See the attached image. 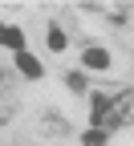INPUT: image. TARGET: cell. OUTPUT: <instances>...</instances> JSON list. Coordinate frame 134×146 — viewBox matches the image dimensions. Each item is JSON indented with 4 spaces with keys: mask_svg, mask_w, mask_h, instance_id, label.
<instances>
[{
    "mask_svg": "<svg viewBox=\"0 0 134 146\" xmlns=\"http://www.w3.org/2000/svg\"><path fill=\"white\" fill-rule=\"evenodd\" d=\"M130 110H134V94H130V85H118V89H114V98H110V106L102 110L98 126H102V130H118V126L130 122Z\"/></svg>",
    "mask_w": 134,
    "mask_h": 146,
    "instance_id": "6da1fadb",
    "label": "cell"
},
{
    "mask_svg": "<svg viewBox=\"0 0 134 146\" xmlns=\"http://www.w3.org/2000/svg\"><path fill=\"white\" fill-rule=\"evenodd\" d=\"M114 89L118 85H106V89H93V98H89V122L98 126V118H102V110L110 106V98H114Z\"/></svg>",
    "mask_w": 134,
    "mask_h": 146,
    "instance_id": "7a4b0ae2",
    "label": "cell"
},
{
    "mask_svg": "<svg viewBox=\"0 0 134 146\" xmlns=\"http://www.w3.org/2000/svg\"><path fill=\"white\" fill-rule=\"evenodd\" d=\"M4 77H8V73H4V69H0V85H4Z\"/></svg>",
    "mask_w": 134,
    "mask_h": 146,
    "instance_id": "7c38bea8",
    "label": "cell"
},
{
    "mask_svg": "<svg viewBox=\"0 0 134 146\" xmlns=\"http://www.w3.org/2000/svg\"><path fill=\"white\" fill-rule=\"evenodd\" d=\"M4 36H8V25H0V45H4Z\"/></svg>",
    "mask_w": 134,
    "mask_h": 146,
    "instance_id": "8fae6325",
    "label": "cell"
},
{
    "mask_svg": "<svg viewBox=\"0 0 134 146\" xmlns=\"http://www.w3.org/2000/svg\"><path fill=\"white\" fill-rule=\"evenodd\" d=\"M8 118H12V106H8V102H4V106H0V126H4V122H8Z\"/></svg>",
    "mask_w": 134,
    "mask_h": 146,
    "instance_id": "30bf717a",
    "label": "cell"
},
{
    "mask_svg": "<svg viewBox=\"0 0 134 146\" xmlns=\"http://www.w3.org/2000/svg\"><path fill=\"white\" fill-rule=\"evenodd\" d=\"M4 49H12V53H21V49H25V29H21V25H8V36H4Z\"/></svg>",
    "mask_w": 134,
    "mask_h": 146,
    "instance_id": "52a82bcc",
    "label": "cell"
},
{
    "mask_svg": "<svg viewBox=\"0 0 134 146\" xmlns=\"http://www.w3.org/2000/svg\"><path fill=\"white\" fill-rule=\"evenodd\" d=\"M41 130H45V134H61V138H65V134H69V122H65L61 114H45V126H41Z\"/></svg>",
    "mask_w": 134,
    "mask_h": 146,
    "instance_id": "8992f818",
    "label": "cell"
},
{
    "mask_svg": "<svg viewBox=\"0 0 134 146\" xmlns=\"http://www.w3.org/2000/svg\"><path fill=\"white\" fill-rule=\"evenodd\" d=\"M81 65H85V69H110V53H106L102 45H85Z\"/></svg>",
    "mask_w": 134,
    "mask_h": 146,
    "instance_id": "3957f363",
    "label": "cell"
},
{
    "mask_svg": "<svg viewBox=\"0 0 134 146\" xmlns=\"http://www.w3.org/2000/svg\"><path fill=\"white\" fill-rule=\"evenodd\" d=\"M106 138H110V130H102V126H89V130L81 134V146H106Z\"/></svg>",
    "mask_w": 134,
    "mask_h": 146,
    "instance_id": "ba28073f",
    "label": "cell"
},
{
    "mask_svg": "<svg viewBox=\"0 0 134 146\" xmlns=\"http://www.w3.org/2000/svg\"><path fill=\"white\" fill-rule=\"evenodd\" d=\"M65 85L73 89V94H85V89H89V81H85V73H69V77H65Z\"/></svg>",
    "mask_w": 134,
    "mask_h": 146,
    "instance_id": "9c48e42d",
    "label": "cell"
},
{
    "mask_svg": "<svg viewBox=\"0 0 134 146\" xmlns=\"http://www.w3.org/2000/svg\"><path fill=\"white\" fill-rule=\"evenodd\" d=\"M16 69H21L25 77H41V73H45V69H41V61H37L29 49H21V53H16Z\"/></svg>",
    "mask_w": 134,
    "mask_h": 146,
    "instance_id": "277c9868",
    "label": "cell"
},
{
    "mask_svg": "<svg viewBox=\"0 0 134 146\" xmlns=\"http://www.w3.org/2000/svg\"><path fill=\"white\" fill-rule=\"evenodd\" d=\"M45 41H49V49H53V53H65V45H69V36L61 33V25H49V33H45Z\"/></svg>",
    "mask_w": 134,
    "mask_h": 146,
    "instance_id": "5b68a950",
    "label": "cell"
}]
</instances>
